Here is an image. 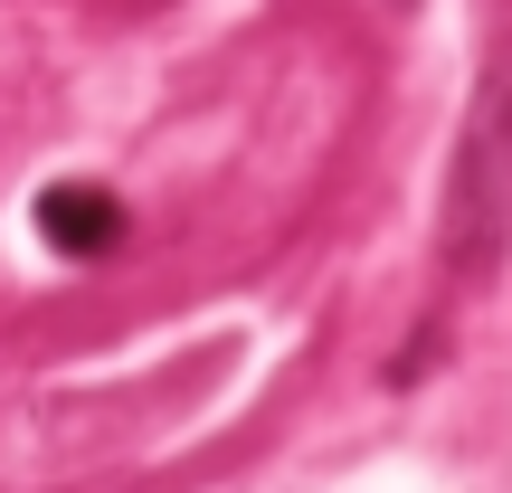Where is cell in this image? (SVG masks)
Masks as SVG:
<instances>
[{"mask_svg":"<svg viewBox=\"0 0 512 493\" xmlns=\"http://www.w3.org/2000/svg\"><path fill=\"white\" fill-rule=\"evenodd\" d=\"M503 219H512V76L494 67L475 124H465V162H456V209H446V256L456 275L475 285L503 247Z\"/></svg>","mask_w":512,"mask_h":493,"instance_id":"1","label":"cell"},{"mask_svg":"<svg viewBox=\"0 0 512 493\" xmlns=\"http://www.w3.org/2000/svg\"><path fill=\"white\" fill-rule=\"evenodd\" d=\"M29 219H38V238H48L57 256H105L114 238H124V209H114V190H95V181H48Z\"/></svg>","mask_w":512,"mask_h":493,"instance_id":"2","label":"cell"}]
</instances>
